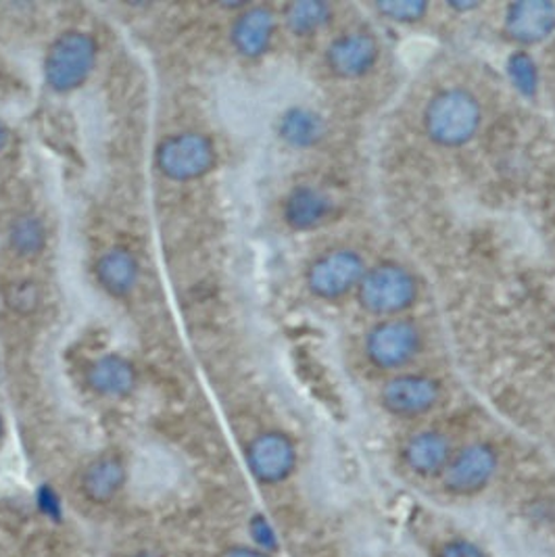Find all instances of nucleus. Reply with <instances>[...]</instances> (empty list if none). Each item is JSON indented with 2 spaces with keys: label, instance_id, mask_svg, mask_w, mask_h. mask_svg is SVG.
Returning a JSON list of instances; mask_svg holds the SVG:
<instances>
[{
  "label": "nucleus",
  "instance_id": "obj_1",
  "mask_svg": "<svg viewBox=\"0 0 555 557\" xmlns=\"http://www.w3.org/2000/svg\"><path fill=\"white\" fill-rule=\"evenodd\" d=\"M97 63V38L84 29H65L45 52L42 79L54 95H72L95 74Z\"/></svg>",
  "mask_w": 555,
  "mask_h": 557
},
{
  "label": "nucleus",
  "instance_id": "obj_24",
  "mask_svg": "<svg viewBox=\"0 0 555 557\" xmlns=\"http://www.w3.org/2000/svg\"><path fill=\"white\" fill-rule=\"evenodd\" d=\"M249 536L252 539V545L270 556H274L280 549V541H278V532L270 518L263 513H255L249 520Z\"/></svg>",
  "mask_w": 555,
  "mask_h": 557
},
{
  "label": "nucleus",
  "instance_id": "obj_14",
  "mask_svg": "<svg viewBox=\"0 0 555 557\" xmlns=\"http://www.w3.org/2000/svg\"><path fill=\"white\" fill-rule=\"evenodd\" d=\"M95 280L109 297L126 299L140 282V261L127 247H109L95 261Z\"/></svg>",
  "mask_w": 555,
  "mask_h": 557
},
{
  "label": "nucleus",
  "instance_id": "obj_13",
  "mask_svg": "<svg viewBox=\"0 0 555 557\" xmlns=\"http://www.w3.org/2000/svg\"><path fill=\"white\" fill-rule=\"evenodd\" d=\"M380 47L374 36L366 32H351L332 40L326 61L332 74L345 79L366 76L379 61Z\"/></svg>",
  "mask_w": 555,
  "mask_h": 557
},
{
  "label": "nucleus",
  "instance_id": "obj_4",
  "mask_svg": "<svg viewBox=\"0 0 555 557\" xmlns=\"http://www.w3.org/2000/svg\"><path fill=\"white\" fill-rule=\"evenodd\" d=\"M359 305L374 315H395L418 299V282L395 263H382L366 272L361 284L357 286Z\"/></svg>",
  "mask_w": 555,
  "mask_h": 557
},
{
  "label": "nucleus",
  "instance_id": "obj_31",
  "mask_svg": "<svg viewBox=\"0 0 555 557\" xmlns=\"http://www.w3.org/2000/svg\"><path fill=\"white\" fill-rule=\"evenodd\" d=\"M2 434H4V418H2V413H0V438H2Z\"/></svg>",
  "mask_w": 555,
  "mask_h": 557
},
{
  "label": "nucleus",
  "instance_id": "obj_23",
  "mask_svg": "<svg viewBox=\"0 0 555 557\" xmlns=\"http://www.w3.org/2000/svg\"><path fill=\"white\" fill-rule=\"evenodd\" d=\"M374 9L384 20L397 22V24H416L424 20L429 11V2L422 0H382L377 2Z\"/></svg>",
  "mask_w": 555,
  "mask_h": 557
},
{
  "label": "nucleus",
  "instance_id": "obj_2",
  "mask_svg": "<svg viewBox=\"0 0 555 557\" xmlns=\"http://www.w3.org/2000/svg\"><path fill=\"white\" fill-rule=\"evenodd\" d=\"M482 124L479 99L464 88H447L434 95L424 111V129L441 147H461L470 143Z\"/></svg>",
  "mask_w": 555,
  "mask_h": 557
},
{
  "label": "nucleus",
  "instance_id": "obj_25",
  "mask_svg": "<svg viewBox=\"0 0 555 557\" xmlns=\"http://www.w3.org/2000/svg\"><path fill=\"white\" fill-rule=\"evenodd\" d=\"M38 509L52 522H61L63 507H61V499L54 493L51 484H42L40 486V491H38Z\"/></svg>",
  "mask_w": 555,
  "mask_h": 557
},
{
  "label": "nucleus",
  "instance_id": "obj_10",
  "mask_svg": "<svg viewBox=\"0 0 555 557\" xmlns=\"http://www.w3.org/2000/svg\"><path fill=\"white\" fill-rule=\"evenodd\" d=\"M276 34V15L266 4H247L230 26L232 49L245 59H259L270 51Z\"/></svg>",
  "mask_w": 555,
  "mask_h": 557
},
{
  "label": "nucleus",
  "instance_id": "obj_8",
  "mask_svg": "<svg viewBox=\"0 0 555 557\" xmlns=\"http://www.w3.org/2000/svg\"><path fill=\"white\" fill-rule=\"evenodd\" d=\"M247 468L252 479L261 484H280L291 479L297 468V447L288 434L280 431H266L257 434L249 443Z\"/></svg>",
  "mask_w": 555,
  "mask_h": 557
},
{
  "label": "nucleus",
  "instance_id": "obj_3",
  "mask_svg": "<svg viewBox=\"0 0 555 557\" xmlns=\"http://www.w3.org/2000/svg\"><path fill=\"white\" fill-rule=\"evenodd\" d=\"M218 147L205 132L184 129L165 136L155 149V168L170 182L186 184L209 176L218 168Z\"/></svg>",
  "mask_w": 555,
  "mask_h": 557
},
{
  "label": "nucleus",
  "instance_id": "obj_30",
  "mask_svg": "<svg viewBox=\"0 0 555 557\" xmlns=\"http://www.w3.org/2000/svg\"><path fill=\"white\" fill-rule=\"evenodd\" d=\"M130 557H163L161 554H157V552H149V549H145V552H136L134 556Z\"/></svg>",
  "mask_w": 555,
  "mask_h": 557
},
{
  "label": "nucleus",
  "instance_id": "obj_26",
  "mask_svg": "<svg viewBox=\"0 0 555 557\" xmlns=\"http://www.w3.org/2000/svg\"><path fill=\"white\" fill-rule=\"evenodd\" d=\"M436 557H486L479 545L466 539H452L436 552Z\"/></svg>",
  "mask_w": 555,
  "mask_h": 557
},
{
  "label": "nucleus",
  "instance_id": "obj_5",
  "mask_svg": "<svg viewBox=\"0 0 555 557\" xmlns=\"http://www.w3.org/2000/svg\"><path fill=\"white\" fill-rule=\"evenodd\" d=\"M368 268L363 259L349 249H332L320 255L307 268L305 282L313 297L334 301L355 290L366 276Z\"/></svg>",
  "mask_w": 555,
  "mask_h": 557
},
{
  "label": "nucleus",
  "instance_id": "obj_29",
  "mask_svg": "<svg viewBox=\"0 0 555 557\" xmlns=\"http://www.w3.org/2000/svg\"><path fill=\"white\" fill-rule=\"evenodd\" d=\"M9 138H11V134H9V127L4 126V124L0 122V152L7 149V145H9Z\"/></svg>",
  "mask_w": 555,
  "mask_h": 557
},
{
  "label": "nucleus",
  "instance_id": "obj_15",
  "mask_svg": "<svg viewBox=\"0 0 555 557\" xmlns=\"http://www.w3.org/2000/svg\"><path fill=\"white\" fill-rule=\"evenodd\" d=\"M126 482V461L115 454H104L86 463L79 476V488L90 504L107 506L124 491Z\"/></svg>",
  "mask_w": 555,
  "mask_h": 557
},
{
  "label": "nucleus",
  "instance_id": "obj_20",
  "mask_svg": "<svg viewBox=\"0 0 555 557\" xmlns=\"http://www.w3.org/2000/svg\"><path fill=\"white\" fill-rule=\"evenodd\" d=\"M332 20V7L322 0H297L284 9V24L295 36H313Z\"/></svg>",
  "mask_w": 555,
  "mask_h": 557
},
{
  "label": "nucleus",
  "instance_id": "obj_9",
  "mask_svg": "<svg viewBox=\"0 0 555 557\" xmlns=\"http://www.w3.org/2000/svg\"><path fill=\"white\" fill-rule=\"evenodd\" d=\"M504 32L509 40L532 47L555 32V4L550 0H518L507 4Z\"/></svg>",
  "mask_w": 555,
  "mask_h": 557
},
{
  "label": "nucleus",
  "instance_id": "obj_22",
  "mask_svg": "<svg viewBox=\"0 0 555 557\" xmlns=\"http://www.w3.org/2000/svg\"><path fill=\"white\" fill-rule=\"evenodd\" d=\"M40 286L34 280H15L4 290V304L9 305L15 313H34L40 305Z\"/></svg>",
  "mask_w": 555,
  "mask_h": 557
},
{
  "label": "nucleus",
  "instance_id": "obj_18",
  "mask_svg": "<svg viewBox=\"0 0 555 557\" xmlns=\"http://www.w3.org/2000/svg\"><path fill=\"white\" fill-rule=\"evenodd\" d=\"M278 138L297 151L311 149L326 136L324 117L309 107H291L278 120Z\"/></svg>",
  "mask_w": 555,
  "mask_h": 557
},
{
  "label": "nucleus",
  "instance_id": "obj_19",
  "mask_svg": "<svg viewBox=\"0 0 555 557\" xmlns=\"http://www.w3.org/2000/svg\"><path fill=\"white\" fill-rule=\"evenodd\" d=\"M7 245L11 253L20 259L32 261L40 257L49 245V230L45 220L34 213H24L15 218L7 230Z\"/></svg>",
  "mask_w": 555,
  "mask_h": 557
},
{
  "label": "nucleus",
  "instance_id": "obj_21",
  "mask_svg": "<svg viewBox=\"0 0 555 557\" xmlns=\"http://www.w3.org/2000/svg\"><path fill=\"white\" fill-rule=\"evenodd\" d=\"M505 72L509 82L514 84V88L532 99L539 90V67L534 63V59L530 57L527 51L514 52L509 54L507 59V65H505Z\"/></svg>",
  "mask_w": 555,
  "mask_h": 557
},
{
  "label": "nucleus",
  "instance_id": "obj_12",
  "mask_svg": "<svg viewBox=\"0 0 555 557\" xmlns=\"http://www.w3.org/2000/svg\"><path fill=\"white\" fill-rule=\"evenodd\" d=\"M84 381L97 397L126 399L138 386V372L126 355L104 354L88 363Z\"/></svg>",
  "mask_w": 555,
  "mask_h": 557
},
{
  "label": "nucleus",
  "instance_id": "obj_27",
  "mask_svg": "<svg viewBox=\"0 0 555 557\" xmlns=\"http://www.w3.org/2000/svg\"><path fill=\"white\" fill-rule=\"evenodd\" d=\"M220 557H272L261 549H257L255 545H232L226 547Z\"/></svg>",
  "mask_w": 555,
  "mask_h": 557
},
{
  "label": "nucleus",
  "instance_id": "obj_16",
  "mask_svg": "<svg viewBox=\"0 0 555 557\" xmlns=\"http://www.w3.org/2000/svg\"><path fill=\"white\" fill-rule=\"evenodd\" d=\"M454 457L452 443L445 434L436 431H424L407 438L404 447L405 466L418 476H443L445 468Z\"/></svg>",
  "mask_w": 555,
  "mask_h": 557
},
{
  "label": "nucleus",
  "instance_id": "obj_28",
  "mask_svg": "<svg viewBox=\"0 0 555 557\" xmlns=\"http://www.w3.org/2000/svg\"><path fill=\"white\" fill-rule=\"evenodd\" d=\"M449 7L455 13H466V11H474L480 4L479 2H449Z\"/></svg>",
  "mask_w": 555,
  "mask_h": 557
},
{
  "label": "nucleus",
  "instance_id": "obj_6",
  "mask_svg": "<svg viewBox=\"0 0 555 557\" xmlns=\"http://www.w3.org/2000/svg\"><path fill=\"white\" fill-rule=\"evenodd\" d=\"M420 349L422 332L409 320L388 318L366 336V355L380 370L404 368Z\"/></svg>",
  "mask_w": 555,
  "mask_h": 557
},
{
  "label": "nucleus",
  "instance_id": "obj_11",
  "mask_svg": "<svg viewBox=\"0 0 555 557\" xmlns=\"http://www.w3.org/2000/svg\"><path fill=\"white\" fill-rule=\"evenodd\" d=\"M439 384L420 374H405L386 382L380 395L384 409L402 418H416L429 413L430 409H434L439 404Z\"/></svg>",
  "mask_w": 555,
  "mask_h": 557
},
{
  "label": "nucleus",
  "instance_id": "obj_17",
  "mask_svg": "<svg viewBox=\"0 0 555 557\" xmlns=\"http://www.w3.org/2000/svg\"><path fill=\"white\" fill-rule=\"evenodd\" d=\"M330 211L332 201L329 195L311 184L295 186L282 203L284 224L295 232L320 228L329 220Z\"/></svg>",
  "mask_w": 555,
  "mask_h": 557
},
{
  "label": "nucleus",
  "instance_id": "obj_7",
  "mask_svg": "<svg viewBox=\"0 0 555 557\" xmlns=\"http://www.w3.org/2000/svg\"><path fill=\"white\" fill-rule=\"evenodd\" d=\"M499 456L489 443H472L454 454L443 472V486L457 497L482 493L495 479Z\"/></svg>",
  "mask_w": 555,
  "mask_h": 557
}]
</instances>
